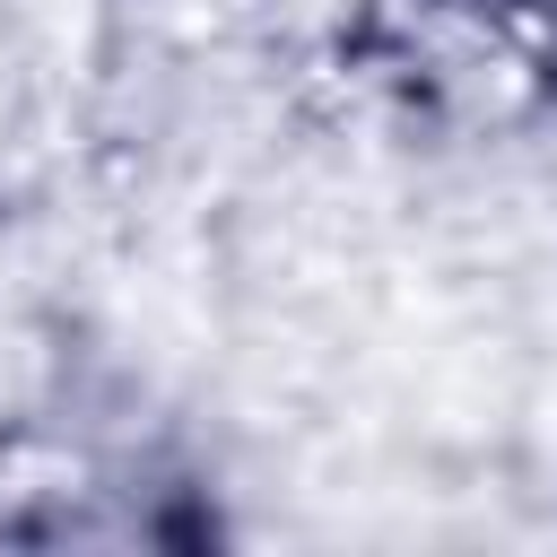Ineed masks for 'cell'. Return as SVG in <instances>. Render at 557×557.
Returning <instances> with one entry per match:
<instances>
[{"label":"cell","instance_id":"1","mask_svg":"<svg viewBox=\"0 0 557 557\" xmlns=\"http://www.w3.org/2000/svg\"><path fill=\"white\" fill-rule=\"evenodd\" d=\"M357 61L426 122H513L557 96V0H366Z\"/></svg>","mask_w":557,"mask_h":557}]
</instances>
